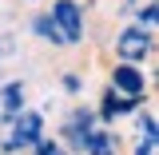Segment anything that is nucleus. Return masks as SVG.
Returning a JSON list of instances; mask_svg holds the SVG:
<instances>
[{
  "label": "nucleus",
  "instance_id": "1",
  "mask_svg": "<svg viewBox=\"0 0 159 155\" xmlns=\"http://www.w3.org/2000/svg\"><path fill=\"white\" fill-rule=\"evenodd\" d=\"M48 20L56 24V32H60V40H64V48L84 44V8H80L76 0H52Z\"/></svg>",
  "mask_w": 159,
  "mask_h": 155
},
{
  "label": "nucleus",
  "instance_id": "2",
  "mask_svg": "<svg viewBox=\"0 0 159 155\" xmlns=\"http://www.w3.org/2000/svg\"><path fill=\"white\" fill-rule=\"evenodd\" d=\"M116 52L123 64H143V60L151 56V32L147 28H139V24H127L116 40Z\"/></svg>",
  "mask_w": 159,
  "mask_h": 155
},
{
  "label": "nucleus",
  "instance_id": "3",
  "mask_svg": "<svg viewBox=\"0 0 159 155\" xmlns=\"http://www.w3.org/2000/svg\"><path fill=\"white\" fill-rule=\"evenodd\" d=\"M111 92H119V96H127V99H139L147 92L143 64H123V60H119L116 68H111Z\"/></svg>",
  "mask_w": 159,
  "mask_h": 155
},
{
  "label": "nucleus",
  "instance_id": "4",
  "mask_svg": "<svg viewBox=\"0 0 159 155\" xmlns=\"http://www.w3.org/2000/svg\"><path fill=\"white\" fill-rule=\"evenodd\" d=\"M40 135H44V119H40V112H16L8 147H36Z\"/></svg>",
  "mask_w": 159,
  "mask_h": 155
},
{
  "label": "nucleus",
  "instance_id": "5",
  "mask_svg": "<svg viewBox=\"0 0 159 155\" xmlns=\"http://www.w3.org/2000/svg\"><path fill=\"white\" fill-rule=\"evenodd\" d=\"M135 103L139 99H127V96H119V92H103V99H99V116L103 119H116V116H127V112H135Z\"/></svg>",
  "mask_w": 159,
  "mask_h": 155
},
{
  "label": "nucleus",
  "instance_id": "6",
  "mask_svg": "<svg viewBox=\"0 0 159 155\" xmlns=\"http://www.w3.org/2000/svg\"><path fill=\"white\" fill-rule=\"evenodd\" d=\"M32 32H36L40 40H48V44H56V48H64V40H60L56 24L48 20V12H40V16H32Z\"/></svg>",
  "mask_w": 159,
  "mask_h": 155
},
{
  "label": "nucleus",
  "instance_id": "7",
  "mask_svg": "<svg viewBox=\"0 0 159 155\" xmlns=\"http://www.w3.org/2000/svg\"><path fill=\"white\" fill-rule=\"evenodd\" d=\"M139 28H159V4H143V12H139Z\"/></svg>",
  "mask_w": 159,
  "mask_h": 155
},
{
  "label": "nucleus",
  "instance_id": "8",
  "mask_svg": "<svg viewBox=\"0 0 159 155\" xmlns=\"http://www.w3.org/2000/svg\"><path fill=\"white\" fill-rule=\"evenodd\" d=\"M36 147H40V155H64V151H60V147H56V143H44V139H40Z\"/></svg>",
  "mask_w": 159,
  "mask_h": 155
}]
</instances>
